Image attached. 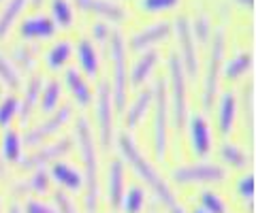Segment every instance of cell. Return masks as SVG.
I'll return each mask as SVG.
<instances>
[{
  "label": "cell",
  "instance_id": "obj_1",
  "mask_svg": "<svg viewBox=\"0 0 256 213\" xmlns=\"http://www.w3.org/2000/svg\"><path fill=\"white\" fill-rule=\"evenodd\" d=\"M75 135L82 152V160L86 167V209L88 213L96 211V201H98V156H96V143L86 115H79L75 122Z\"/></svg>",
  "mask_w": 256,
  "mask_h": 213
},
{
  "label": "cell",
  "instance_id": "obj_2",
  "mask_svg": "<svg viewBox=\"0 0 256 213\" xmlns=\"http://www.w3.org/2000/svg\"><path fill=\"white\" fill-rule=\"evenodd\" d=\"M120 149H122L126 162L134 169V173H137V175L148 184L150 190L156 194V199L162 201L164 205H169V207H171V205H175V194L169 188V184H166V181L162 179V175H160V173L154 169V164H152L148 158L139 152V147L134 145V141L128 135L120 137Z\"/></svg>",
  "mask_w": 256,
  "mask_h": 213
},
{
  "label": "cell",
  "instance_id": "obj_3",
  "mask_svg": "<svg viewBox=\"0 0 256 213\" xmlns=\"http://www.w3.org/2000/svg\"><path fill=\"white\" fill-rule=\"evenodd\" d=\"M109 53H111V92L114 105L118 111L126 107V90H128V66H126V43L120 30H111L109 34Z\"/></svg>",
  "mask_w": 256,
  "mask_h": 213
},
{
  "label": "cell",
  "instance_id": "obj_4",
  "mask_svg": "<svg viewBox=\"0 0 256 213\" xmlns=\"http://www.w3.org/2000/svg\"><path fill=\"white\" fill-rule=\"evenodd\" d=\"M154 152L162 160L166 152V126H169V105H166V83L164 79H156L154 88Z\"/></svg>",
  "mask_w": 256,
  "mask_h": 213
},
{
  "label": "cell",
  "instance_id": "obj_5",
  "mask_svg": "<svg viewBox=\"0 0 256 213\" xmlns=\"http://www.w3.org/2000/svg\"><path fill=\"white\" fill-rule=\"evenodd\" d=\"M169 70H171V113H173V128L182 130L186 120V73H184L182 60L178 53L169 56Z\"/></svg>",
  "mask_w": 256,
  "mask_h": 213
},
{
  "label": "cell",
  "instance_id": "obj_6",
  "mask_svg": "<svg viewBox=\"0 0 256 213\" xmlns=\"http://www.w3.org/2000/svg\"><path fill=\"white\" fill-rule=\"evenodd\" d=\"M96 122H98V139L102 149H109L111 137H114V92L111 83L102 79L96 92Z\"/></svg>",
  "mask_w": 256,
  "mask_h": 213
},
{
  "label": "cell",
  "instance_id": "obj_7",
  "mask_svg": "<svg viewBox=\"0 0 256 213\" xmlns=\"http://www.w3.org/2000/svg\"><path fill=\"white\" fill-rule=\"evenodd\" d=\"M226 177L222 167L218 164H210V162H201V164H186L173 171V179L178 184H220Z\"/></svg>",
  "mask_w": 256,
  "mask_h": 213
},
{
  "label": "cell",
  "instance_id": "obj_8",
  "mask_svg": "<svg viewBox=\"0 0 256 213\" xmlns=\"http://www.w3.org/2000/svg\"><path fill=\"white\" fill-rule=\"evenodd\" d=\"M175 34H178V43H180V53H182L180 60H182V66H184V73L194 77L196 68H198L196 43H194V34H192V26L186 17L175 19Z\"/></svg>",
  "mask_w": 256,
  "mask_h": 213
},
{
  "label": "cell",
  "instance_id": "obj_9",
  "mask_svg": "<svg viewBox=\"0 0 256 213\" xmlns=\"http://www.w3.org/2000/svg\"><path fill=\"white\" fill-rule=\"evenodd\" d=\"M222 51H224V30L218 28L214 34V45L210 51V62H207V73H205V90H203V102L205 109L212 107L216 88H218V70L222 62Z\"/></svg>",
  "mask_w": 256,
  "mask_h": 213
},
{
  "label": "cell",
  "instance_id": "obj_10",
  "mask_svg": "<svg viewBox=\"0 0 256 213\" xmlns=\"http://www.w3.org/2000/svg\"><path fill=\"white\" fill-rule=\"evenodd\" d=\"M73 115V107L70 105H62L60 109H56L54 113L47 115V120L41 122V124H36L34 128H30V132L26 135V139H24V143L26 145H38L41 141H45L47 137H52L56 135L64 124L68 122V117Z\"/></svg>",
  "mask_w": 256,
  "mask_h": 213
},
{
  "label": "cell",
  "instance_id": "obj_11",
  "mask_svg": "<svg viewBox=\"0 0 256 213\" xmlns=\"http://www.w3.org/2000/svg\"><path fill=\"white\" fill-rule=\"evenodd\" d=\"M70 147H73V141L70 139L54 141V143H50V145H43V147L34 149L30 156L22 158V167L24 169H34V167H41V164H45V162H54V160H58L60 156L68 154Z\"/></svg>",
  "mask_w": 256,
  "mask_h": 213
},
{
  "label": "cell",
  "instance_id": "obj_12",
  "mask_svg": "<svg viewBox=\"0 0 256 213\" xmlns=\"http://www.w3.org/2000/svg\"><path fill=\"white\" fill-rule=\"evenodd\" d=\"M171 21H166V19H160V21H154V23H148L146 28H141L137 30L132 36H130V47L132 49H146V47L150 45H154L158 41H162V38L169 36L171 32Z\"/></svg>",
  "mask_w": 256,
  "mask_h": 213
},
{
  "label": "cell",
  "instance_id": "obj_13",
  "mask_svg": "<svg viewBox=\"0 0 256 213\" xmlns=\"http://www.w3.org/2000/svg\"><path fill=\"white\" fill-rule=\"evenodd\" d=\"M190 141H192V152L198 154V156H205L207 152L212 149V130H210V124L203 115H192L190 117Z\"/></svg>",
  "mask_w": 256,
  "mask_h": 213
},
{
  "label": "cell",
  "instance_id": "obj_14",
  "mask_svg": "<svg viewBox=\"0 0 256 213\" xmlns=\"http://www.w3.org/2000/svg\"><path fill=\"white\" fill-rule=\"evenodd\" d=\"M56 32V23L52 21V17H47V15H30L22 21L20 26V34L24 38H47Z\"/></svg>",
  "mask_w": 256,
  "mask_h": 213
},
{
  "label": "cell",
  "instance_id": "obj_15",
  "mask_svg": "<svg viewBox=\"0 0 256 213\" xmlns=\"http://www.w3.org/2000/svg\"><path fill=\"white\" fill-rule=\"evenodd\" d=\"M124 194V164L120 158H114L107 169V196L111 207H118Z\"/></svg>",
  "mask_w": 256,
  "mask_h": 213
},
{
  "label": "cell",
  "instance_id": "obj_16",
  "mask_svg": "<svg viewBox=\"0 0 256 213\" xmlns=\"http://www.w3.org/2000/svg\"><path fill=\"white\" fill-rule=\"evenodd\" d=\"M77 4L82 6L84 11L98 13V15H102V17H109V19H116V21L126 17L124 6L114 2V0H77Z\"/></svg>",
  "mask_w": 256,
  "mask_h": 213
},
{
  "label": "cell",
  "instance_id": "obj_17",
  "mask_svg": "<svg viewBox=\"0 0 256 213\" xmlns=\"http://www.w3.org/2000/svg\"><path fill=\"white\" fill-rule=\"evenodd\" d=\"M64 79H66V85L70 88V92H73V96L79 105H84V107L90 105L92 102V88H90V83L86 81V77L79 73L77 68H68Z\"/></svg>",
  "mask_w": 256,
  "mask_h": 213
},
{
  "label": "cell",
  "instance_id": "obj_18",
  "mask_svg": "<svg viewBox=\"0 0 256 213\" xmlns=\"http://www.w3.org/2000/svg\"><path fill=\"white\" fill-rule=\"evenodd\" d=\"M158 58H160V53L156 49H150L146 53H141V56L134 60L132 68H130V83L132 85H141L143 81H146V79L150 77V73H152V68L156 66Z\"/></svg>",
  "mask_w": 256,
  "mask_h": 213
},
{
  "label": "cell",
  "instance_id": "obj_19",
  "mask_svg": "<svg viewBox=\"0 0 256 213\" xmlns=\"http://www.w3.org/2000/svg\"><path fill=\"white\" fill-rule=\"evenodd\" d=\"M60 98H62V83L58 79H50L47 83H43L41 96H38V109H41L45 115H50L58 109Z\"/></svg>",
  "mask_w": 256,
  "mask_h": 213
},
{
  "label": "cell",
  "instance_id": "obj_20",
  "mask_svg": "<svg viewBox=\"0 0 256 213\" xmlns=\"http://www.w3.org/2000/svg\"><path fill=\"white\" fill-rule=\"evenodd\" d=\"M70 53H73V45H70L68 38H58V41H56L50 49H47L45 64L50 68H54V70H58L62 66H66Z\"/></svg>",
  "mask_w": 256,
  "mask_h": 213
},
{
  "label": "cell",
  "instance_id": "obj_21",
  "mask_svg": "<svg viewBox=\"0 0 256 213\" xmlns=\"http://www.w3.org/2000/svg\"><path fill=\"white\" fill-rule=\"evenodd\" d=\"M77 58L86 73L90 77H96V73H98V51H96L90 38H82L77 43Z\"/></svg>",
  "mask_w": 256,
  "mask_h": 213
},
{
  "label": "cell",
  "instance_id": "obj_22",
  "mask_svg": "<svg viewBox=\"0 0 256 213\" xmlns=\"http://www.w3.org/2000/svg\"><path fill=\"white\" fill-rule=\"evenodd\" d=\"M52 175L60 186L68 188V190H79V188L84 186V179L79 175V171L66 162H56L52 167Z\"/></svg>",
  "mask_w": 256,
  "mask_h": 213
},
{
  "label": "cell",
  "instance_id": "obj_23",
  "mask_svg": "<svg viewBox=\"0 0 256 213\" xmlns=\"http://www.w3.org/2000/svg\"><path fill=\"white\" fill-rule=\"evenodd\" d=\"M152 98H154V92H152V88H146V90H141L137 94V98L130 102L128 113H126V124L130 126V128H132V126H137L143 120V115L148 113V107H150Z\"/></svg>",
  "mask_w": 256,
  "mask_h": 213
},
{
  "label": "cell",
  "instance_id": "obj_24",
  "mask_svg": "<svg viewBox=\"0 0 256 213\" xmlns=\"http://www.w3.org/2000/svg\"><path fill=\"white\" fill-rule=\"evenodd\" d=\"M237 115V100L233 92H224L220 98V130L222 135H228L233 130V122Z\"/></svg>",
  "mask_w": 256,
  "mask_h": 213
},
{
  "label": "cell",
  "instance_id": "obj_25",
  "mask_svg": "<svg viewBox=\"0 0 256 213\" xmlns=\"http://www.w3.org/2000/svg\"><path fill=\"white\" fill-rule=\"evenodd\" d=\"M41 90H43V77L41 75H34L30 79V81L26 83V92H24V102L22 107L18 109V113L22 115V120H26V117L30 115L32 107L38 102V96H41Z\"/></svg>",
  "mask_w": 256,
  "mask_h": 213
},
{
  "label": "cell",
  "instance_id": "obj_26",
  "mask_svg": "<svg viewBox=\"0 0 256 213\" xmlns=\"http://www.w3.org/2000/svg\"><path fill=\"white\" fill-rule=\"evenodd\" d=\"M26 4H28V0H6V4L2 6V11H0V38L9 34L13 21L26 9Z\"/></svg>",
  "mask_w": 256,
  "mask_h": 213
},
{
  "label": "cell",
  "instance_id": "obj_27",
  "mask_svg": "<svg viewBox=\"0 0 256 213\" xmlns=\"http://www.w3.org/2000/svg\"><path fill=\"white\" fill-rule=\"evenodd\" d=\"M22 147H24V141L15 130H6L2 135V143H0V149H2V158L6 162H15L22 158Z\"/></svg>",
  "mask_w": 256,
  "mask_h": 213
},
{
  "label": "cell",
  "instance_id": "obj_28",
  "mask_svg": "<svg viewBox=\"0 0 256 213\" xmlns=\"http://www.w3.org/2000/svg\"><path fill=\"white\" fill-rule=\"evenodd\" d=\"M52 17L56 28H70V23L75 19L73 4L68 0H52Z\"/></svg>",
  "mask_w": 256,
  "mask_h": 213
},
{
  "label": "cell",
  "instance_id": "obj_29",
  "mask_svg": "<svg viewBox=\"0 0 256 213\" xmlns=\"http://www.w3.org/2000/svg\"><path fill=\"white\" fill-rule=\"evenodd\" d=\"M252 66V53L250 51H242L235 58H230L224 64V77L226 79H239L248 68Z\"/></svg>",
  "mask_w": 256,
  "mask_h": 213
},
{
  "label": "cell",
  "instance_id": "obj_30",
  "mask_svg": "<svg viewBox=\"0 0 256 213\" xmlns=\"http://www.w3.org/2000/svg\"><path fill=\"white\" fill-rule=\"evenodd\" d=\"M220 156H222L224 162H228L230 167H235V169L248 167V154L239 145H235V143H228V141H226V143H222Z\"/></svg>",
  "mask_w": 256,
  "mask_h": 213
},
{
  "label": "cell",
  "instance_id": "obj_31",
  "mask_svg": "<svg viewBox=\"0 0 256 213\" xmlns=\"http://www.w3.org/2000/svg\"><path fill=\"white\" fill-rule=\"evenodd\" d=\"M120 205L124 207V213H139L143 209V205H146V192H143L141 188H137V186L128 188V192L122 194Z\"/></svg>",
  "mask_w": 256,
  "mask_h": 213
},
{
  "label": "cell",
  "instance_id": "obj_32",
  "mask_svg": "<svg viewBox=\"0 0 256 213\" xmlns=\"http://www.w3.org/2000/svg\"><path fill=\"white\" fill-rule=\"evenodd\" d=\"M47 188H50V179H47V173L43 169H38L32 173V177L26 179L24 184L18 186V190L22 192H36V194H43L47 192Z\"/></svg>",
  "mask_w": 256,
  "mask_h": 213
},
{
  "label": "cell",
  "instance_id": "obj_33",
  "mask_svg": "<svg viewBox=\"0 0 256 213\" xmlns=\"http://www.w3.org/2000/svg\"><path fill=\"white\" fill-rule=\"evenodd\" d=\"M0 79H2L9 88H20L22 85V77L18 73V68H15V64L4 53H0Z\"/></svg>",
  "mask_w": 256,
  "mask_h": 213
},
{
  "label": "cell",
  "instance_id": "obj_34",
  "mask_svg": "<svg viewBox=\"0 0 256 213\" xmlns=\"http://www.w3.org/2000/svg\"><path fill=\"white\" fill-rule=\"evenodd\" d=\"M201 209H205L207 213H226V205L220 199V194L205 190L201 192Z\"/></svg>",
  "mask_w": 256,
  "mask_h": 213
},
{
  "label": "cell",
  "instance_id": "obj_35",
  "mask_svg": "<svg viewBox=\"0 0 256 213\" xmlns=\"http://www.w3.org/2000/svg\"><path fill=\"white\" fill-rule=\"evenodd\" d=\"M18 109H20V100L15 96H6L0 102V126H9L11 120L18 115Z\"/></svg>",
  "mask_w": 256,
  "mask_h": 213
},
{
  "label": "cell",
  "instance_id": "obj_36",
  "mask_svg": "<svg viewBox=\"0 0 256 213\" xmlns=\"http://www.w3.org/2000/svg\"><path fill=\"white\" fill-rule=\"evenodd\" d=\"M11 62L13 64H18L22 68H30L32 64H34V58H32V51L28 49L24 43H18L13 47V51H11Z\"/></svg>",
  "mask_w": 256,
  "mask_h": 213
},
{
  "label": "cell",
  "instance_id": "obj_37",
  "mask_svg": "<svg viewBox=\"0 0 256 213\" xmlns=\"http://www.w3.org/2000/svg\"><path fill=\"white\" fill-rule=\"evenodd\" d=\"M180 0H139L141 9L148 11V13H156V11H164V9H171L175 6Z\"/></svg>",
  "mask_w": 256,
  "mask_h": 213
},
{
  "label": "cell",
  "instance_id": "obj_38",
  "mask_svg": "<svg viewBox=\"0 0 256 213\" xmlns=\"http://www.w3.org/2000/svg\"><path fill=\"white\" fill-rule=\"evenodd\" d=\"M190 26L194 28V34H196V38H201V41H205V38L210 36V32H212V26H210L207 15H198V17L194 19V23H190Z\"/></svg>",
  "mask_w": 256,
  "mask_h": 213
},
{
  "label": "cell",
  "instance_id": "obj_39",
  "mask_svg": "<svg viewBox=\"0 0 256 213\" xmlns=\"http://www.w3.org/2000/svg\"><path fill=\"white\" fill-rule=\"evenodd\" d=\"M237 190H239V196H242V199L252 201V196H254V175H244L242 179H239Z\"/></svg>",
  "mask_w": 256,
  "mask_h": 213
},
{
  "label": "cell",
  "instance_id": "obj_40",
  "mask_svg": "<svg viewBox=\"0 0 256 213\" xmlns=\"http://www.w3.org/2000/svg\"><path fill=\"white\" fill-rule=\"evenodd\" d=\"M54 201H56V205H58L60 213H77L73 201H70L64 192H56V194H54Z\"/></svg>",
  "mask_w": 256,
  "mask_h": 213
},
{
  "label": "cell",
  "instance_id": "obj_41",
  "mask_svg": "<svg viewBox=\"0 0 256 213\" xmlns=\"http://www.w3.org/2000/svg\"><path fill=\"white\" fill-rule=\"evenodd\" d=\"M109 34H111V28L107 26L105 21L92 23V36H94V38H98V41H107Z\"/></svg>",
  "mask_w": 256,
  "mask_h": 213
},
{
  "label": "cell",
  "instance_id": "obj_42",
  "mask_svg": "<svg viewBox=\"0 0 256 213\" xmlns=\"http://www.w3.org/2000/svg\"><path fill=\"white\" fill-rule=\"evenodd\" d=\"M26 213H58V211L52 209L50 205H45L41 201H28L26 203Z\"/></svg>",
  "mask_w": 256,
  "mask_h": 213
},
{
  "label": "cell",
  "instance_id": "obj_43",
  "mask_svg": "<svg viewBox=\"0 0 256 213\" xmlns=\"http://www.w3.org/2000/svg\"><path fill=\"white\" fill-rule=\"evenodd\" d=\"M171 213H186V211H184V207H182V205H178V203H175V205H171Z\"/></svg>",
  "mask_w": 256,
  "mask_h": 213
},
{
  "label": "cell",
  "instance_id": "obj_44",
  "mask_svg": "<svg viewBox=\"0 0 256 213\" xmlns=\"http://www.w3.org/2000/svg\"><path fill=\"white\" fill-rule=\"evenodd\" d=\"M237 2H239V4H244V6H250V9L254 6V0H237Z\"/></svg>",
  "mask_w": 256,
  "mask_h": 213
},
{
  "label": "cell",
  "instance_id": "obj_45",
  "mask_svg": "<svg viewBox=\"0 0 256 213\" xmlns=\"http://www.w3.org/2000/svg\"><path fill=\"white\" fill-rule=\"evenodd\" d=\"M9 213H22V211H20V207H18V205H15V203H13V205H11V207H9Z\"/></svg>",
  "mask_w": 256,
  "mask_h": 213
},
{
  "label": "cell",
  "instance_id": "obj_46",
  "mask_svg": "<svg viewBox=\"0 0 256 213\" xmlns=\"http://www.w3.org/2000/svg\"><path fill=\"white\" fill-rule=\"evenodd\" d=\"M192 213H207V211H205V209H194Z\"/></svg>",
  "mask_w": 256,
  "mask_h": 213
},
{
  "label": "cell",
  "instance_id": "obj_47",
  "mask_svg": "<svg viewBox=\"0 0 256 213\" xmlns=\"http://www.w3.org/2000/svg\"><path fill=\"white\" fill-rule=\"evenodd\" d=\"M0 175H2V162H0Z\"/></svg>",
  "mask_w": 256,
  "mask_h": 213
},
{
  "label": "cell",
  "instance_id": "obj_48",
  "mask_svg": "<svg viewBox=\"0 0 256 213\" xmlns=\"http://www.w3.org/2000/svg\"><path fill=\"white\" fill-rule=\"evenodd\" d=\"M38 2H41V0H34V4H38Z\"/></svg>",
  "mask_w": 256,
  "mask_h": 213
},
{
  "label": "cell",
  "instance_id": "obj_49",
  "mask_svg": "<svg viewBox=\"0 0 256 213\" xmlns=\"http://www.w3.org/2000/svg\"><path fill=\"white\" fill-rule=\"evenodd\" d=\"M0 94H2V88H0Z\"/></svg>",
  "mask_w": 256,
  "mask_h": 213
},
{
  "label": "cell",
  "instance_id": "obj_50",
  "mask_svg": "<svg viewBox=\"0 0 256 213\" xmlns=\"http://www.w3.org/2000/svg\"><path fill=\"white\" fill-rule=\"evenodd\" d=\"M152 213H156V211H152Z\"/></svg>",
  "mask_w": 256,
  "mask_h": 213
},
{
  "label": "cell",
  "instance_id": "obj_51",
  "mask_svg": "<svg viewBox=\"0 0 256 213\" xmlns=\"http://www.w3.org/2000/svg\"><path fill=\"white\" fill-rule=\"evenodd\" d=\"M0 2H2V0H0Z\"/></svg>",
  "mask_w": 256,
  "mask_h": 213
}]
</instances>
